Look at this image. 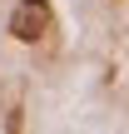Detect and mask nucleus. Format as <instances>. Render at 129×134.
<instances>
[{"label": "nucleus", "instance_id": "obj_1", "mask_svg": "<svg viewBox=\"0 0 129 134\" xmlns=\"http://www.w3.org/2000/svg\"><path fill=\"white\" fill-rule=\"evenodd\" d=\"M50 25H55V5H50V0H20V5L10 10V35L25 40V45L45 40Z\"/></svg>", "mask_w": 129, "mask_h": 134}]
</instances>
